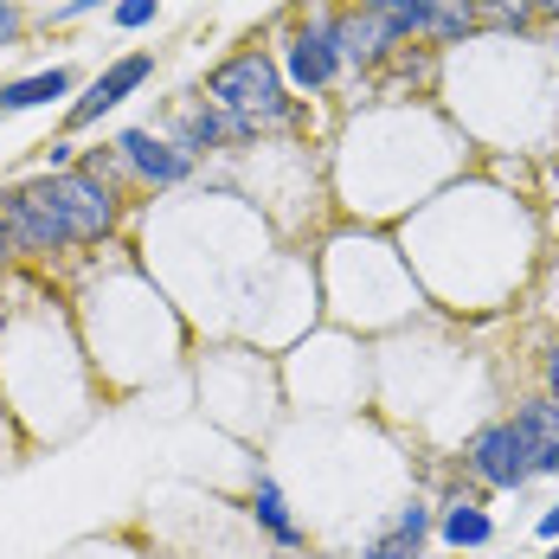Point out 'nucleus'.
I'll return each instance as SVG.
<instances>
[{
  "label": "nucleus",
  "mask_w": 559,
  "mask_h": 559,
  "mask_svg": "<svg viewBox=\"0 0 559 559\" xmlns=\"http://www.w3.org/2000/svg\"><path fill=\"white\" fill-rule=\"evenodd\" d=\"M200 97L219 110L225 135L231 142H264V135H289V129H302V97L283 84L277 58L264 52V46H238L231 58H219L213 71H206V84H200Z\"/></svg>",
  "instance_id": "f257e3e1"
},
{
  "label": "nucleus",
  "mask_w": 559,
  "mask_h": 559,
  "mask_svg": "<svg viewBox=\"0 0 559 559\" xmlns=\"http://www.w3.org/2000/svg\"><path fill=\"white\" fill-rule=\"evenodd\" d=\"M0 206H7V238H13V258L52 264V258H64V251H78L71 219H64V206H58V193H52V174H39V180L13 187Z\"/></svg>",
  "instance_id": "f03ea898"
},
{
  "label": "nucleus",
  "mask_w": 559,
  "mask_h": 559,
  "mask_svg": "<svg viewBox=\"0 0 559 559\" xmlns=\"http://www.w3.org/2000/svg\"><path fill=\"white\" fill-rule=\"evenodd\" d=\"M463 476L489 496H508V489H527L534 483V463H527V444L514 431V418H489L469 444H463Z\"/></svg>",
  "instance_id": "7ed1b4c3"
},
{
  "label": "nucleus",
  "mask_w": 559,
  "mask_h": 559,
  "mask_svg": "<svg viewBox=\"0 0 559 559\" xmlns=\"http://www.w3.org/2000/svg\"><path fill=\"white\" fill-rule=\"evenodd\" d=\"M52 193H58V206H64V219H71L78 245L116 238V225H122V193L116 187H104L97 174H84V168H64V174H52Z\"/></svg>",
  "instance_id": "20e7f679"
},
{
  "label": "nucleus",
  "mask_w": 559,
  "mask_h": 559,
  "mask_svg": "<svg viewBox=\"0 0 559 559\" xmlns=\"http://www.w3.org/2000/svg\"><path fill=\"white\" fill-rule=\"evenodd\" d=\"M271 58H277L283 84H289L296 97H322L341 78V58H335V46H329V26H322V20H296V26L283 33V52H271Z\"/></svg>",
  "instance_id": "39448f33"
},
{
  "label": "nucleus",
  "mask_w": 559,
  "mask_h": 559,
  "mask_svg": "<svg viewBox=\"0 0 559 559\" xmlns=\"http://www.w3.org/2000/svg\"><path fill=\"white\" fill-rule=\"evenodd\" d=\"M155 78V52H122L110 58L91 84H84V97H71V110H64V129H91V122H104L110 110H122L142 84Z\"/></svg>",
  "instance_id": "423d86ee"
},
{
  "label": "nucleus",
  "mask_w": 559,
  "mask_h": 559,
  "mask_svg": "<svg viewBox=\"0 0 559 559\" xmlns=\"http://www.w3.org/2000/svg\"><path fill=\"white\" fill-rule=\"evenodd\" d=\"M110 148L122 155L129 180H135V187H155V193H168V187H180V180L193 174V155H180L162 129H122Z\"/></svg>",
  "instance_id": "0eeeda50"
},
{
  "label": "nucleus",
  "mask_w": 559,
  "mask_h": 559,
  "mask_svg": "<svg viewBox=\"0 0 559 559\" xmlns=\"http://www.w3.org/2000/svg\"><path fill=\"white\" fill-rule=\"evenodd\" d=\"M329 46H335L341 71H373V64H386L399 52V39L386 33V20L380 13H360V7H335L329 20Z\"/></svg>",
  "instance_id": "6e6552de"
},
{
  "label": "nucleus",
  "mask_w": 559,
  "mask_h": 559,
  "mask_svg": "<svg viewBox=\"0 0 559 559\" xmlns=\"http://www.w3.org/2000/svg\"><path fill=\"white\" fill-rule=\"evenodd\" d=\"M431 527H438V540L456 547V554H469V547H489V540H496V514L483 508L476 489H450L444 502L431 508Z\"/></svg>",
  "instance_id": "1a4fd4ad"
},
{
  "label": "nucleus",
  "mask_w": 559,
  "mask_h": 559,
  "mask_svg": "<svg viewBox=\"0 0 559 559\" xmlns=\"http://www.w3.org/2000/svg\"><path fill=\"white\" fill-rule=\"evenodd\" d=\"M168 142L180 148V155H193V162H206V155H219V148H231V135H225L219 110L193 91V97H180L168 116Z\"/></svg>",
  "instance_id": "9d476101"
},
{
  "label": "nucleus",
  "mask_w": 559,
  "mask_h": 559,
  "mask_svg": "<svg viewBox=\"0 0 559 559\" xmlns=\"http://www.w3.org/2000/svg\"><path fill=\"white\" fill-rule=\"evenodd\" d=\"M514 431H521V444H527L534 476H559V399H547V392L521 399V405H514Z\"/></svg>",
  "instance_id": "9b49d317"
},
{
  "label": "nucleus",
  "mask_w": 559,
  "mask_h": 559,
  "mask_svg": "<svg viewBox=\"0 0 559 559\" xmlns=\"http://www.w3.org/2000/svg\"><path fill=\"white\" fill-rule=\"evenodd\" d=\"M425 540H431V502H399L392 521L360 547V559H425Z\"/></svg>",
  "instance_id": "f8f14e48"
},
{
  "label": "nucleus",
  "mask_w": 559,
  "mask_h": 559,
  "mask_svg": "<svg viewBox=\"0 0 559 559\" xmlns=\"http://www.w3.org/2000/svg\"><path fill=\"white\" fill-rule=\"evenodd\" d=\"M78 91V71L71 64H46V71H26L13 84H0V116H26V110H46L58 97Z\"/></svg>",
  "instance_id": "ddd939ff"
},
{
  "label": "nucleus",
  "mask_w": 559,
  "mask_h": 559,
  "mask_svg": "<svg viewBox=\"0 0 559 559\" xmlns=\"http://www.w3.org/2000/svg\"><path fill=\"white\" fill-rule=\"evenodd\" d=\"M251 521L277 540L283 554H296V547H302V521L289 514V502H283V489L271 483V476H258V483H251Z\"/></svg>",
  "instance_id": "4468645a"
},
{
  "label": "nucleus",
  "mask_w": 559,
  "mask_h": 559,
  "mask_svg": "<svg viewBox=\"0 0 559 559\" xmlns=\"http://www.w3.org/2000/svg\"><path fill=\"white\" fill-rule=\"evenodd\" d=\"M418 39H425V46H463V39H476V7H469V0H438V7L418 20Z\"/></svg>",
  "instance_id": "2eb2a0df"
},
{
  "label": "nucleus",
  "mask_w": 559,
  "mask_h": 559,
  "mask_svg": "<svg viewBox=\"0 0 559 559\" xmlns=\"http://www.w3.org/2000/svg\"><path fill=\"white\" fill-rule=\"evenodd\" d=\"M476 7V33H502V39H521L534 26V7L527 0H469Z\"/></svg>",
  "instance_id": "dca6fc26"
},
{
  "label": "nucleus",
  "mask_w": 559,
  "mask_h": 559,
  "mask_svg": "<svg viewBox=\"0 0 559 559\" xmlns=\"http://www.w3.org/2000/svg\"><path fill=\"white\" fill-rule=\"evenodd\" d=\"M155 20H162V0H116L110 7L116 33H142V26H155Z\"/></svg>",
  "instance_id": "f3484780"
},
{
  "label": "nucleus",
  "mask_w": 559,
  "mask_h": 559,
  "mask_svg": "<svg viewBox=\"0 0 559 559\" xmlns=\"http://www.w3.org/2000/svg\"><path fill=\"white\" fill-rule=\"evenodd\" d=\"M20 26H26V13H20V0H0V52L20 39Z\"/></svg>",
  "instance_id": "a211bd4d"
},
{
  "label": "nucleus",
  "mask_w": 559,
  "mask_h": 559,
  "mask_svg": "<svg viewBox=\"0 0 559 559\" xmlns=\"http://www.w3.org/2000/svg\"><path fill=\"white\" fill-rule=\"evenodd\" d=\"M46 168H52V174L78 168V148H71V135H58V142H46Z\"/></svg>",
  "instance_id": "6ab92c4d"
},
{
  "label": "nucleus",
  "mask_w": 559,
  "mask_h": 559,
  "mask_svg": "<svg viewBox=\"0 0 559 559\" xmlns=\"http://www.w3.org/2000/svg\"><path fill=\"white\" fill-rule=\"evenodd\" d=\"M104 7H116V0H64L52 20H84V13H104Z\"/></svg>",
  "instance_id": "aec40b11"
},
{
  "label": "nucleus",
  "mask_w": 559,
  "mask_h": 559,
  "mask_svg": "<svg viewBox=\"0 0 559 559\" xmlns=\"http://www.w3.org/2000/svg\"><path fill=\"white\" fill-rule=\"evenodd\" d=\"M540 380H547V399H559V341L540 354Z\"/></svg>",
  "instance_id": "412c9836"
},
{
  "label": "nucleus",
  "mask_w": 559,
  "mask_h": 559,
  "mask_svg": "<svg viewBox=\"0 0 559 559\" xmlns=\"http://www.w3.org/2000/svg\"><path fill=\"white\" fill-rule=\"evenodd\" d=\"M534 7V26H559V0H527Z\"/></svg>",
  "instance_id": "4be33fe9"
},
{
  "label": "nucleus",
  "mask_w": 559,
  "mask_h": 559,
  "mask_svg": "<svg viewBox=\"0 0 559 559\" xmlns=\"http://www.w3.org/2000/svg\"><path fill=\"white\" fill-rule=\"evenodd\" d=\"M534 534H540V540H559V502L540 514V527H534Z\"/></svg>",
  "instance_id": "5701e85b"
},
{
  "label": "nucleus",
  "mask_w": 559,
  "mask_h": 559,
  "mask_svg": "<svg viewBox=\"0 0 559 559\" xmlns=\"http://www.w3.org/2000/svg\"><path fill=\"white\" fill-rule=\"evenodd\" d=\"M13 258V238H7V206H0V264Z\"/></svg>",
  "instance_id": "b1692460"
},
{
  "label": "nucleus",
  "mask_w": 559,
  "mask_h": 559,
  "mask_svg": "<svg viewBox=\"0 0 559 559\" xmlns=\"http://www.w3.org/2000/svg\"><path fill=\"white\" fill-rule=\"evenodd\" d=\"M347 7H360V13H386L392 0H347Z\"/></svg>",
  "instance_id": "393cba45"
},
{
  "label": "nucleus",
  "mask_w": 559,
  "mask_h": 559,
  "mask_svg": "<svg viewBox=\"0 0 559 559\" xmlns=\"http://www.w3.org/2000/svg\"><path fill=\"white\" fill-rule=\"evenodd\" d=\"M554 58H559V26H554Z\"/></svg>",
  "instance_id": "a878e982"
},
{
  "label": "nucleus",
  "mask_w": 559,
  "mask_h": 559,
  "mask_svg": "<svg viewBox=\"0 0 559 559\" xmlns=\"http://www.w3.org/2000/svg\"><path fill=\"white\" fill-rule=\"evenodd\" d=\"M540 559H559V540H554V554H540Z\"/></svg>",
  "instance_id": "bb28decb"
}]
</instances>
